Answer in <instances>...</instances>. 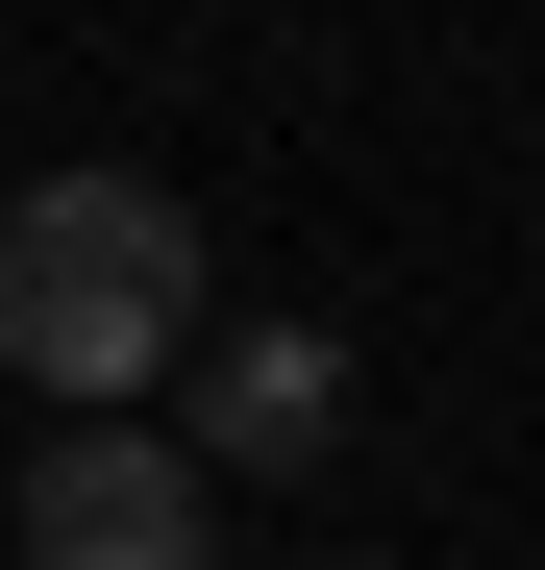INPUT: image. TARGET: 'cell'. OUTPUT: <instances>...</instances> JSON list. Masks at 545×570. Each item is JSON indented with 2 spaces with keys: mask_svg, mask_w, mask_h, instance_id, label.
Wrapping results in <instances>:
<instances>
[{
  "mask_svg": "<svg viewBox=\"0 0 545 570\" xmlns=\"http://www.w3.org/2000/svg\"><path fill=\"white\" fill-rule=\"evenodd\" d=\"M26 570H224V497L149 422H75V446H26Z\"/></svg>",
  "mask_w": 545,
  "mask_h": 570,
  "instance_id": "cell-3",
  "label": "cell"
},
{
  "mask_svg": "<svg viewBox=\"0 0 545 570\" xmlns=\"http://www.w3.org/2000/svg\"><path fill=\"white\" fill-rule=\"evenodd\" d=\"M0 372L50 422H125L149 372H199V199L174 174H26L0 199Z\"/></svg>",
  "mask_w": 545,
  "mask_h": 570,
  "instance_id": "cell-1",
  "label": "cell"
},
{
  "mask_svg": "<svg viewBox=\"0 0 545 570\" xmlns=\"http://www.w3.org/2000/svg\"><path fill=\"white\" fill-rule=\"evenodd\" d=\"M347 422H373L347 323H199V422H174V471H199V497H298V471H347Z\"/></svg>",
  "mask_w": 545,
  "mask_h": 570,
  "instance_id": "cell-2",
  "label": "cell"
}]
</instances>
